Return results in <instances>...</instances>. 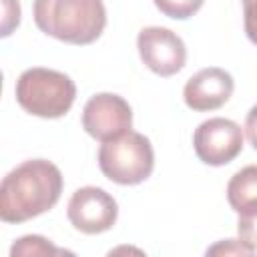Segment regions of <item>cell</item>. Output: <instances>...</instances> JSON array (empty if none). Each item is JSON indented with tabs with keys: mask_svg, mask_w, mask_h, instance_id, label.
Returning <instances> with one entry per match:
<instances>
[{
	"mask_svg": "<svg viewBox=\"0 0 257 257\" xmlns=\"http://www.w3.org/2000/svg\"><path fill=\"white\" fill-rule=\"evenodd\" d=\"M62 173L46 159H30L12 169L0 185V219L24 223L50 211L62 193Z\"/></svg>",
	"mask_w": 257,
	"mask_h": 257,
	"instance_id": "obj_1",
	"label": "cell"
},
{
	"mask_svg": "<svg viewBox=\"0 0 257 257\" xmlns=\"http://www.w3.org/2000/svg\"><path fill=\"white\" fill-rule=\"evenodd\" d=\"M32 16L40 32L68 44H90L106 26L102 0H34Z\"/></svg>",
	"mask_w": 257,
	"mask_h": 257,
	"instance_id": "obj_2",
	"label": "cell"
},
{
	"mask_svg": "<svg viewBox=\"0 0 257 257\" xmlns=\"http://www.w3.org/2000/svg\"><path fill=\"white\" fill-rule=\"evenodd\" d=\"M14 94L18 104L28 114L40 118H60L74 104L76 84L64 72L34 66L18 76Z\"/></svg>",
	"mask_w": 257,
	"mask_h": 257,
	"instance_id": "obj_3",
	"label": "cell"
},
{
	"mask_svg": "<svg viewBox=\"0 0 257 257\" xmlns=\"http://www.w3.org/2000/svg\"><path fill=\"white\" fill-rule=\"evenodd\" d=\"M98 167L102 175L116 185H139L147 181L155 169L153 145L145 135L128 131L100 145Z\"/></svg>",
	"mask_w": 257,
	"mask_h": 257,
	"instance_id": "obj_4",
	"label": "cell"
},
{
	"mask_svg": "<svg viewBox=\"0 0 257 257\" xmlns=\"http://www.w3.org/2000/svg\"><path fill=\"white\" fill-rule=\"evenodd\" d=\"M193 149L201 163L211 167H223L237 159L243 151L241 126L223 116L203 120L193 133Z\"/></svg>",
	"mask_w": 257,
	"mask_h": 257,
	"instance_id": "obj_5",
	"label": "cell"
},
{
	"mask_svg": "<svg viewBox=\"0 0 257 257\" xmlns=\"http://www.w3.org/2000/svg\"><path fill=\"white\" fill-rule=\"evenodd\" d=\"M131 126L133 108L114 92H98L90 96L82 108V128L100 143L122 137Z\"/></svg>",
	"mask_w": 257,
	"mask_h": 257,
	"instance_id": "obj_6",
	"label": "cell"
},
{
	"mask_svg": "<svg viewBox=\"0 0 257 257\" xmlns=\"http://www.w3.org/2000/svg\"><path fill=\"white\" fill-rule=\"evenodd\" d=\"M66 215L76 231L98 235L112 229L118 217V205L114 197L100 187H80L72 193Z\"/></svg>",
	"mask_w": 257,
	"mask_h": 257,
	"instance_id": "obj_7",
	"label": "cell"
},
{
	"mask_svg": "<svg viewBox=\"0 0 257 257\" xmlns=\"http://www.w3.org/2000/svg\"><path fill=\"white\" fill-rule=\"evenodd\" d=\"M141 60L159 76L177 74L187 62V48L183 38L163 26H147L137 36Z\"/></svg>",
	"mask_w": 257,
	"mask_h": 257,
	"instance_id": "obj_8",
	"label": "cell"
},
{
	"mask_svg": "<svg viewBox=\"0 0 257 257\" xmlns=\"http://www.w3.org/2000/svg\"><path fill=\"white\" fill-rule=\"evenodd\" d=\"M233 88L235 80L225 68L209 66L201 68L187 80L183 88V98L191 110L207 112L221 108L231 98Z\"/></svg>",
	"mask_w": 257,
	"mask_h": 257,
	"instance_id": "obj_9",
	"label": "cell"
},
{
	"mask_svg": "<svg viewBox=\"0 0 257 257\" xmlns=\"http://www.w3.org/2000/svg\"><path fill=\"white\" fill-rule=\"evenodd\" d=\"M227 201L235 213L257 205V165L243 167L229 179Z\"/></svg>",
	"mask_w": 257,
	"mask_h": 257,
	"instance_id": "obj_10",
	"label": "cell"
},
{
	"mask_svg": "<svg viewBox=\"0 0 257 257\" xmlns=\"http://www.w3.org/2000/svg\"><path fill=\"white\" fill-rule=\"evenodd\" d=\"M60 253H64V251L56 249L48 239H44L40 235H24L10 249L12 257H20V255H60Z\"/></svg>",
	"mask_w": 257,
	"mask_h": 257,
	"instance_id": "obj_11",
	"label": "cell"
},
{
	"mask_svg": "<svg viewBox=\"0 0 257 257\" xmlns=\"http://www.w3.org/2000/svg\"><path fill=\"white\" fill-rule=\"evenodd\" d=\"M205 0H155V6L169 18L187 20L201 10Z\"/></svg>",
	"mask_w": 257,
	"mask_h": 257,
	"instance_id": "obj_12",
	"label": "cell"
},
{
	"mask_svg": "<svg viewBox=\"0 0 257 257\" xmlns=\"http://www.w3.org/2000/svg\"><path fill=\"white\" fill-rule=\"evenodd\" d=\"M237 233H239V239L245 245H249L251 249L257 251V205L239 213Z\"/></svg>",
	"mask_w": 257,
	"mask_h": 257,
	"instance_id": "obj_13",
	"label": "cell"
},
{
	"mask_svg": "<svg viewBox=\"0 0 257 257\" xmlns=\"http://www.w3.org/2000/svg\"><path fill=\"white\" fill-rule=\"evenodd\" d=\"M255 249L245 245L241 239H225L207 249V255H253Z\"/></svg>",
	"mask_w": 257,
	"mask_h": 257,
	"instance_id": "obj_14",
	"label": "cell"
},
{
	"mask_svg": "<svg viewBox=\"0 0 257 257\" xmlns=\"http://www.w3.org/2000/svg\"><path fill=\"white\" fill-rule=\"evenodd\" d=\"M243 4V26L247 38L257 46V0H241Z\"/></svg>",
	"mask_w": 257,
	"mask_h": 257,
	"instance_id": "obj_15",
	"label": "cell"
},
{
	"mask_svg": "<svg viewBox=\"0 0 257 257\" xmlns=\"http://www.w3.org/2000/svg\"><path fill=\"white\" fill-rule=\"evenodd\" d=\"M4 18H2V36H10L12 30L20 24V4L18 0H2Z\"/></svg>",
	"mask_w": 257,
	"mask_h": 257,
	"instance_id": "obj_16",
	"label": "cell"
},
{
	"mask_svg": "<svg viewBox=\"0 0 257 257\" xmlns=\"http://www.w3.org/2000/svg\"><path fill=\"white\" fill-rule=\"evenodd\" d=\"M245 135L249 139V143L253 145V149L257 151V104H253L247 112L245 118Z\"/></svg>",
	"mask_w": 257,
	"mask_h": 257,
	"instance_id": "obj_17",
	"label": "cell"
}]
</instances>
